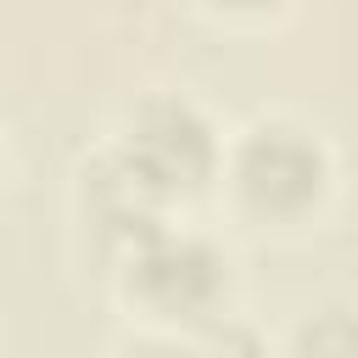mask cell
<instances>
[{"instance_id":"277c9868","label":"cell","mask_w":358,"mask_h":358,"mask_svg":"<svg viewBox=\"0 0 358 358\" xmlns=\"http://www.w3.org/2000/svg\"><path fill=\"white\" fill-rule=\"evenodd\" d=\"M302 358H358V319L324 308L313 324H302Z\"/></svg>"},{"instance_id":"8992f818","label":"cell","mask_w":358,"mask_h":358,"mask_svg":"<svg viewBox=\"0 0 358 358\" xmlns=\"http://www.w3.org/2000/svg\"><path fill=\"white\" fill-rule=\"evenodd\" d=\"M224 6H274V0H224Z\"/></svg>"},{"instance_id":"5b68a950","label":"cell","mask_w":358,"mask_h":358,"mask_svg":"<svg viewBox=\"0 0 358 358\" xmlns=\"http://www.w3.org/2000/svg\"><path fill=\"white\" fill-rule=\"evenodd\" d=\"M140 358H196V352H179V347H151V352H140Z\"/></svg>"},{"instance_id":"7a4b0ae2","label":"cell","mask_w":358,"mask_h":358,"mask_svg":"<svg viewBox=\"0 0 358 358\" xmlns=\"http://www.w3.org/2000/svg\"><path fill=\"white\" fill-rule=\"evenodd\" d=\"M235 185L263 213H302L324 185V157L302 129L268 123V129H252V140L241 145Z\"/></svg>"},{"instance_id":"3957f363","label":"cell","mask_w":358,"mask_h":358,"mask_svg":"<svg viewBox=\"0 0 358 358\" xmlns=\"http://www.w3.org/2000/svg\"><path fill=\"white\" fill-rule=\"evenodd\" d=\"M134 268H140V291L162 313H196L224 285V274H218L224 263L201 241H190V235H145Z\"/></svg>"},{"instance_id":"6da1fadb","label":"cell","mask_w":358,"mask_h":358,"mask_svg":"<svg viewBox=\"0 0 358 358\" xmlns=\"http://www.w3.org/2000/svg\"><path fill=\"white\" fill-rule=\"evenodd\" d=\"M213 129L185 101H151L123 140V179L140 196L196 190L213 173Z\"/></svg>"}]
</instances>
